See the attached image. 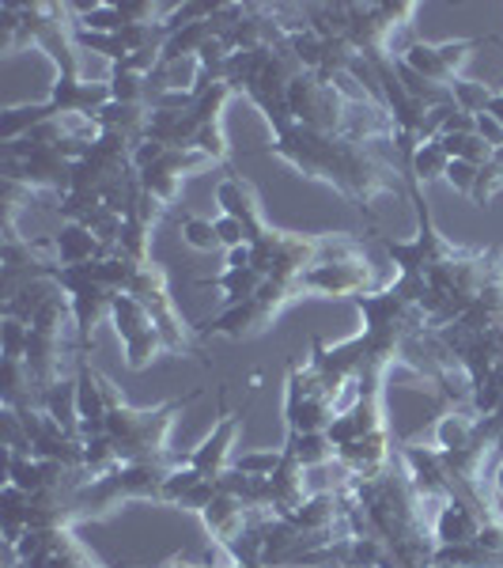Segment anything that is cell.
I'll use <instances>...</instances> for the list:
<instances>
[{
    "instance_id": "cell-19",
    "label": "cell",
    "mask_w": 503,
    "mask_h": 568,
    "mask_svg": "<svg viewBox=\"0 0 503 568\" xmlns=\"http://www.w3.org/2000/svg\"><path fill=\"white\" fill-rule=\"evenodd\" d=\"M496 163H500V168H503V144H500V149H496Z\"/></svg>"
},
{
    "instance_id": "cell-15",
    "label": "cell",
    "mask_w": 503,
    "mask_h": 568,
    "mask_svg": "<svg viewBox=\"0 0 503 568\" xmlns=\"http://www.w3.org/2000/svg\"><path fill=\"white\" fill-rule=\"evenodd\" d=\"M451 91H454V103H459L465 114H484L489 103H492V95H496L500 88L478 84V80H459V84H454Z\"/></svg>"
},
{
    "instance_id": "cell-13",
    "label": "cell",
    "mask_w": 503,
    "mask_h": 568,
    "mask_svg": "<svg viewBox=\"0 0 503 568\" xmlns=\"http://www.w3.org/2000/svg\"><path fill=\"white\" fill-rule=\"evenodd\" d=\"M285 452L296 455L299 463L307 466V470H315V466H326L337 459L333 444H329L326 433H304V436H285Z\"/></svg>"
},
{
    "instance_id": "cell-8",
    "label": "cell",
    "mask_w": 503,
    "mask_h": 568,
    "mask_svg": "<svg viewBox=\"0 0 503 568\" xmlns=\"http://www.w3.org/2000/svg\"><path fill=\"white\" fill-rule=\"evenodd\" d=\"M133 160H136V171H141L144 190L160 197L167 209L182 197V186H186L189 179H197V175H205V171L219 168L208 152L163 149V144H155V141H144L141 149L133 152Z\"/></svg>"
},
{
    "instance_id": "cell-17",
    "label": "cell",
    "mask_w": 503,
    "mask_h": 568,
    "mask_svg": "<svg viewBox=\"0 0 503 568\" xmlns=\"http://www.w3.org/2000/svg\"><path fill=\"white\" fill-rule=\"evenodd\" d=\"M484 168V163H481ZM481 168L478 163H465V160H451V168H446V186L451 190H459L462 197H470L473 194V182H478V175H481Z\"/></svg>"
},
{
    "instance_id": "cell-1",
    "label": "cell",
    "mask_w": 503,
    "mask_h": 568,
    "mask_svg": "<svg viewBox=\"0 0 503 568\" xmlns=\"http://www.w3.org/2000/svg\"><path fill=\"white\" fill-rule=\"evenodd\" d=\"M406 194L417 213V235L382 240V251L398 265L394 284L424 307L428 323L435 329L451 326L503 281V251L500 246H459L446 240L424 201V186L409 171Z\"/></svg>"
},
{
    "instance_id": "cell-3",
    "label": "cell",
    "mask_w": 503,
    "mask_h": 568,
    "mask_svg": "<svg viewBox=\"0 0 503 568\" xmlns=\"http://www.w3.org/2000/svg\"><path fill=\"white\" fill-rule=\"evenodd\" d=\"M349 519L356 538H379L394 568H435V504L417 489L398 459L374 478L349 485Z\"/></svg>"
},
{
    "instance_id": "cell-2",
    "label": "cell",
    "mask_w": 503,
    "mask_h": 568,
    "mask_svg": "<svg viewBox=\"0 0 503 568\" xmlns=\"http://www.w3.org/2000/svg\"><path fill=\"white\" fill-rule=\"evenodd\" d=\"M269 155L288 163L310 182H326L356 209L368 213L379 194L406 190V160L398 152V136H360V133H322L296 125L288 118L269 122Z\"/></svg>"
},
{
    "instance_id": "cell-4",
    "label": "cell",
    "mask_w": 503,
    "mask_h": 568,
    "mask_svg": "<svg viewBox=\"0 0 503 568\" xmlns=\"http://www.w3.org/2000/svg\"><path fill=\"white\" fill-rule=\"evenodd\" d=\"M387 372H368L352 390V402L329 425V444L356 478H374L398 459V444L387 420Z\"/></svg>"
},
{
    "instance_id": "cell-6",
    "label": "cell",
    "mask_w": 503,
    "mask_h": 568,
    "mask_svg": "<svg viewBox=\"0 0 503 568\" xmlns=\"http://www.w3.org/2000/svg\"><path fill=\"white\" fill-rule=\"evenodd\" d=\"M197 394L186 398H171L155 409H133L122 398V390L114 387V379H106V425L103 436L110 439V447L117 452V463L133 466V463H171L182 452L171 447V428L182 409L194 402Z\"/></svg>"
},
{
    "instance_id": "cell-9",
    "label": "cell",
    "mask_w": 503,
    "mask_h": 568,
    "mask_svg": "<svg viewBox=\"0 0 503 568\" xmlns=\"http://www.w3.org/2000/svg\"><path fill=\"white\" fill-rule=\"evenodd\" d=\"M16 549V561L23 568H106L91 549L80 542L72 527H39L27 530Z\"/></svg>"
},
{
    "instance_id": "cell-16",
    "label": "cell",
    "mask_w": 503,
    "mask_h": 568,
    "mask_svg": "<svg viewBox=\"0 0 503 568\" xmlns=\"http://www.w3.org/2000/svg\"><path fill=\"white\" fill-rule=\"evenodd\" d=\"M182 240H186L194 251H216L219 240H216V224L205 216H186L182 220Z\"/></svg>"
},
{
    "instance_id": "cell-14",
    "label": "cell",
    "mask_w": 503,
    "mask_h": 568,
    "mask_svg": "<svg viewBox=\"0 0 503 568\" xmlns=\"http://www.w3.org/2000/svg\"><path fill=\"white\" fill-rule=\"evenodd\" d=\"M446 168H451V155L439 149V141L417 149L406 163V171L420 182V186H428V182H435V179H446Z\"/></svg>"
},
{
    "instance_id": "cell-18",
    "label": "cell",
    "mask_w": 503,
    "mask_h": 568,
    "mask_svg": "<svg viewBox=\"0 0 503 568\" xmlns=\"http://www.w3.org/2000/svg\"><path fill=\"white\" fill-rule=\"evenodd\" d=\"M492 493H496V500L503 497V463H500V470H496V478H492Z\"/></svg>"
},
{
    "instance_id": "cell-11",
    "label": "cell",
    "mask_w": 503,
    "mask_h": 568,
    "mask_svg": "<svg viewBox=\"0 0 503 568\" xmlns=\"http://www.w3.org/2000/svg\"><path fill=\"white\" fill-rule=\"evenodd\" d=\"M489 524V519L481 516L473 504H465V500H446V504H439V511H435V542L439 546H465V542H478V535H481V527Z\"/></svg>"
},
{
    "instance_id": "cell-5",
    "label": "cell",
    "mask_w": 503,
    "mask_h": 568,
    "mask_svg": "<svg viewBox=\"0 0 503 568\" xmlns=\"http://www.w3.org/2000/svg\"><path fill=\"white\" fill-rule=\"evenodd\" d=\"M304 12L310 27L345 39L368 69H379L401 61L406 50L398 45V34L413 27L420 4H304Z\"/></svg>"
},
{
    "instance_id": "cell-12",
    "label": "cell",
    "mask_w": 503,
    "mask_h": 568,
    "mask_svg": "<svg viewBox=\"0 0 503 568\" xmlns=\"http://www.w3.org/2000/svg\"><path fill=\"white\" fill-rule=\"evenodd\" d=\"M50 243H53V254H58V265H84V262L106 258L110 254V246H103L80 224H61V232L50 235Z\"/></svg>"
},
{
    "instance_id": "cell-7",
    "label": "cell",
    "mask_w": 503,
    "mask_h": 568,
    "mask_svg": "<svg viewBox=\"0 0 503 568\" xmlns=\"http://www.w3.org/2000/svg\"><path fill=\"white\" fill-rule=\"evenodd\" d=\"M352 390L356 383H349L337 372H326L322 364L310 361V353L296 356L288 364L285 383V428L291 436L329 433L337 414L352 402Z\"/></svg>"
},
{
    "instance_id": "cell-10",
    "label": "cell",
    "mask_w": 503,
    "mask_h": 568,
    "mask_svg": "<svg viewBox=\"0 0 503 568\" xmlns=\"http://www.w3.org/2000/svg\"><path fill=\"white\" fill-rule=\"evenodd\" d=\"M489 42H496V39H489V34L481 39L478 34V39H451V42H409L406 53H401V65L409 72H417L420 80H428V84L454 88L462 80L459 72L465 61H470V53Z\"/></svg>"
}]
</instances>
